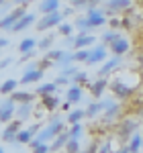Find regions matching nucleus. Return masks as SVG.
Masks as SVG:
<instances>
[{"label":"nucleus","instance_id":"obj_10","mask_svg":"<svg viewBox=\"0 0 143 153\" xmlns=\"http://www.w3.org/2000/svg\"><path fill=\"white\" fill-rule=\"evenodd\" d=\"M16 88H19V80L16 78H8V80H4V82L0 84V94L10 96Z\"/></svg>","mask_w":143,"mask_h":153},{"label":"nucleus","instance_id":"obj_16","mask_svg":"<svg viewBox=\"0 0 143 153\" xmlns=\"http://www.w3.org/2000/svg\"><path fill=\"white\" fill-rule=\"evenodd\" d=\"M31 139H33V133H31L29 129H21L19 133H16V139H14V141H16V143H23V145H29Z\"/></svg>","mask_w":143,"mask_h":153},{"label":"nucleus","instance_id":"obj_36","mask_svg":"<svg viewBox=\"0 0 143 153\" xmlns=\"http://www.w3.org/2000/svg\"><path fill=\"white\" fill-rule=\"evenodd\" d=\"M74 80H76V82H86V74H78V71H76V74H74Z\"/></svg>","mask_w":143,"mask_h":153},{"label":"nucleus","instance_id":"obj_33","mask_svg":"<svg viewBox=\"0 0 143 153\" xmlns=\"http://www.w3.org/2000/svg\"><path fill=\"white\" fill-rule=\"evenodd\" d=\"M100 92H102V82H98L92 86V94L94 96H100Z\"/></svg>","mask_w":143,"mask_h":153},{"label":"nucleus","instance_id":"obj_4","mask_svg":"<svg viewBox=\"0 0 143 153\" xmlns=\"http://www.w3.org/2000/svg\"><path fill=\"white\" fill-rule=\"evenodd\" d=\"M14 102H12L10 98H6V100H2L0 102V125H6V123H10L12 118H14Z\"/></svg>","mask_w":143,"mask_h":153},{"label":"nucleus","instance_id":"obj_28","mask_svg":"<svg viewBox=\"0 0 143 153\" xmlns=\"http://www.w3.org/2000/svg\"><path fill=\"white\" fill-rule=\"evenodd\" d=\"M125 4H127L125 0H112V2L108 4V8H110V10H119V8H123Z\"/></svg>","mask_w":143,"mask_h":153},{"label":"nucleus","instance_id":"obj_15","mask_svg":"<svg viewBox=\"0 0 143 153\" xmlns=\"http://www.w3.org/2000/svg\"><path fill=\"white\" fill-rule=\"evenodd\" d=\"M55 90H57V84H55V82H49V84H41V86L37 88V94H39V96L55 94Z\"/></svg>","mask_w":143,"mask_h":153},{"label":"nucleus","instance_id":"obj_5","mask_svg":"<svg viewBox=\"0 0 143 153\" xmlns=\"http://www.w3.org/2000/svg\"><path fill=\"white\" fill-rule=\"evenodd\" d=\"M25 12H27V10H25V6H16V8H14L10 14H6V16H4V19L0 21V29H2V31H10L12 25L16 23V21H19L21 16H23Z\"/></svg>","mask_w":143,"mask_h":153},{"label":"nucleus","instance_id":"obj_29","mask_svg":"<svg viewBox=\"0 0 143 153\" xmlns=\"http://www.w3.org/2000/svg\"><path fill=\"white\" fill-rule=\"evenodd\" d=\"M80 133H82V127H80V125L76 123V125L72 127V131H70V133H68V135H70L72 139H78V135H80Z\"/></svg>","mask_w":143,"mask_h":153},{"label":"nucleus","instance_id":"obj_2","mask_svg":"<svg viewBox=\"0 0 143 153\" xmlns=\"http://www.w3.org/2000/svg\"><path fill=\"white\" fill-rule=\"evenodd\" d=\"M63 21V14H61L60 10H55V12H47L41 21H37L35 25V29L37 31H47V29H51V27H57V25Z\"/></svg>","mask_w":143,"mask_h":153},{"label":"nucleus","instance_id":"obj_26","mask_svg":"<svg viewBox=\"0 0 143 153\" xmlns=\"http://www.w3.org/2000/svg\"><path fill=\"white\" fill-rule=\"evenodd\" d=\"M112 49H115V53H123V51L127 49V43L121 41V39H115V41H112Z\"/></svg>","mask_w":143,"mask_h":153},{"label":"nucleus","instance_id":"obj_6","mask_svg":"<svg viewBox=\"0 0 143 153\" xmlns=\"http://www.w3.org/2000/svg\"><path fill=\"white\" fill-rule=\"evenodd\" d=\"M21 129H23V120H19V118L14 120V118H12L10 123H6V129L2 131V139L12 143L14 139H16V133H19Z\"/></svg>","mask_w":143,"mask_h":153},{"label":"nucleus","instance_id":"obj_25","mask_svg":"<svg viewBox=\"0 0 143 153\" xmlns=\"http://www.w3.org/2000/svg\"><path fill=\"white\" fill-rule=\"evenodd\" d=\"M88 55H90V53H88L86 49H78L72 57H74V61H86V59H88Z\"/></svg>","mask_w":143,"mask_h":153},{"label":"nucleus","instance_id":"obj_24","mask_svg":"<svg viewBox=\"0 0 143 153\" xmlns=\"http://www.w3.org/2000/svg\"><path fill=\"white\" fill-rule=\"evenodd\" d=\"M63 55H66V51H51V49H47V51H45V57H47L49 61H55V63H57Z\"/></svg>","mask_w":143,"mask_h":153},{"label":"nucleus","instance_id":"obj_43","mask_svg":"<svg viewBox=\"0 0 143 153\" xmlns=\"http://www.w3.org/2000/svg\"><path fill=\"white\" fill-rule=\"evenodd\" d=\"M0 153H4V149H2V147H0Z\"/></svg>","mask_w":143,"mask_h":153},{"label":"nucleus","instance_id":"obj_35","mask_svg":"<svg viewBox=\"0 0 143 153\" xmlns=\"http://www.w3.org/2000/svg\"><path fill=\"white\" fill-rule=\"evenodd\" d=\"M76 68H63V70H61V74H63V76H68V78H70V76H74V74H76Z\"/></svg>","mask_w":143,"mask_h":153},{"label":"nucleus","instance_id":"obj_8","mask_svg":"<svg viewBox=\"0 0 143 153\" xmlns=\"http://www.w3.org/2000/svg\"><path fill=\"white\" fill-rule=\"evenodd\" d=\"M33 98H35V94H31V92H23V90H14V92L10 94V100H12V102H16V104H31Z\"/></svg>","mask_w":143,"mask_h":153},{"label":"nucleus","instance_id":"obj_7","mask_svg":"<svg viewBox=\"0 0 143 153\" xmlns=\"http://www.w3.org/2000/svg\"><path fill=\"white\" fill-rule=\"evenodd\" d=\"M33 23H37V16H35V12H25L23 16L16 21V23L12 25V29L10 31H14V33H21V31H25V29H29Z\"/></svg>","mask_w":143,"mask_h":153},{"label":"nucleus","instance_id":"obj_27","mask_svg":"<svg viewBox=\"0 0 143 153\" xmlns=\"http://www.w3.org/2000/svg\"><path fill=\"white\" fill-rule=\"evenodd\" d=\"M57 27H60V33H61V35H68V37L72 35V25H68V23H60Z\"/></svg>","mask_w":143,"mask_h":153},{"label":"nucleus","instance_id":"obj_17","mask_svg":"<svg viewBox=\"0 0 143 153\" xmlns=\"http://www.w3.org/2000/svg\"><path fill=\"white\" fill-rule=\"evenodd\" d=\"M31 108H33V104H19V108L14 110V114H16L19 120H25V118L31 114Z\"/></svg>","mask_w":143,"mask_h":153},{"label":"nucleus","instance_id":"obj_13","mask_svg":"<svg viewBox=\"0 0 143 153\" xmlns=\"http://www.w3.org/2000/svg\"><path fill=\"white\" fill-rule=\"evenodd\" d=\"M86 21H88V27H100V25L104 23L102 14H100L98 10H90V12H88V16H86Z\"/></svg>","mask_w":143,"mask_h":153},{"label":"nucleus","instance_id":"obj_37","mask_svg":"<svg viewBox=\"0 0 143 153\" xmlns=\"http://www.w3.org/2000/svg\"><path fill=\"white\" fill-rule=\"evenodd\" d=\"M10 63H12V59H10V57L2 59V61H0V70H4V68H8V65H10Z\"/></svg>","mask_w":143,"mask_h":153},{"label":"nucleus","instance_id":"obj_21","mask_svg":"<svg viewBox=\"0 0 143 153\" xmlns=\"http://www.w3.org/2000/svg\"><path fill=\"white\" fill-rule=\"evenodd\" d=\"M102 59H104V49L98 47L94 53H90V55H88V59H86V61H88V63H96V61H102Z\"/></svg>","mask_w":143,"mask_h":153},{"label":"nucleus","instance_id":"obj_20","mask_svg":"<svg viewBox=\"0 0 143 153\" xmlns=\"http://www.w3.org/2000/svg\"><path fill=\"white\" fill-rule=\"evenodd\" d=\"M53 39H55L53 35H45L41 41H37V47L43 49V51H47V49H51V45H53Z\"/></svg>","mask_w":143,"mask_h":153},{"label":"nucleus","instance_id":"obj_22","mask_svg":"<svg viewBox=\"0 0 143 153\" xmlns=\"http://www.w3.org/2000/svg\"><path fill=\"white\" fill-rule=\"evenodd\" d=\"M63 153H78V139H68L63 145Z\"/></svg>","mask_w":143,"mask_h":153},{"label":"nucleus","instance_id":"obj_30","mask_svg":"<svg viewBox=\"0 0 143 153\" xmlns=\"http://www.w3.org/2000/svg\"><path fill=\"white\" fill-rule=\"evenodd\" d=\"M33 153H49V145L47 143H41V145H37L33 149Z\"/></svg>","mask_w":143,"mask_h":153},{"label":"nucleus","instance_id":"obj_12","mask_svg":"<svg viewBox=\"0 0 143 153\" xmlns=\"http://www.w3.org/2000/svg\"><path fill=\"white\" fill-rule=\"evenodd\" d=\"M37 47V39H33V37H27V39H23L21 43H19V53H31V51H35Z\"/></svg>","mask_w":143,"mask_h":153},{"label":"nucleus","instance_id":"obj_18","mask_svg":"<svg viewBox=\"0 0 143 153\" xmlns=\"http://www.w3.org/2000/svg\"><path fill=\"white\" fill-rule=\"evenodd\" d=\"M92 41H94V37H90V35H80V37H76V39H74V45H76L78 49H84L86 45H90Z\"/></svg>","mask_w":143,"mask_h":153},{"label":"nucleus","instance_id":"obj_41","mask_svg":"<svg viewBox=\"0 0 143 153\" xmlns=\"http://www.w3.org/2000/svg\"><path fill=\"white\" fill-rule=\"evenodd\" d=\"M12 2H14V4H19V6H21V4H25V2H29V0H12Z\"/></svg>","mask_w":143,"mask_h":153},{"label":"nucleus","instance_id":"obj_9","mask_svg":"<svg viewBox=\"0 0 143 153\" xmlns=\"http://www.w3.org/2000/svg\"><path fill=\"white\" fill-rule=\"evenodd\" d=\"M68 139H70V135L61 131L60 135L55 137V141H53V143H51V145H49V153H55V151H63V145H66V141H68Z\"/></svg>","mask_w":143,"mask_h":153},{"label":"nucleus","instance_id":"obj_1","mask_svg":"<svg viewBox=\"0 0 143 153\" xmlns=\"http://www.w3.org/2000/svg\"><path fill=\"white\" fill-rule=\"evenodd\" d=\"M61 131H63V120H60V118H53V120L49 123V127L41 129L39 133H37L35 139H31V141H29L31 149H35L37 145H41V143H47V141H51V139H55Z\"/></svg>","mask_w":143,"mask_h":153},{"label":"nucleus","instance_id":"obj_11","mask_svg":"<svg viewBox=\"0 0 143 153\" xmlns=\"http://www.w3.org/2000/svg\"><path fill=\"white\" fill-rule=\"evenodd\" d=\"M66 100L72 102V104L80 102V100H82V88H80L78 84H76V86H72V88H68V92H66Z\"/></svg>","mask_w":143,"mask_h":153},{"label":"nucleus","instance_id":"obj_40","mask_svg":"<svg viewBox=\"0 0 143 153\" xmlns=\"http://www.w3.org/2000/svg\"><path fill=\"white\" fill-rule=\"evenodd\" d=\"M6 45H8V39H0V49L6 47Z\"/></svg>","mask_w":143,"mask_h":153},{"label":"nucleus","instance_id":"obj_42","mask_svg":"<svg viewBox=\"0 0 143 153\" xmlns=\"http://www.w3.org/2000/svg\"><path fill=\"white\" fill-rule=\"evenodd\" d=\"M2 4H4V0H0V6H2Z\"/></svg>","mask_w":143,"mask_h":153},{"label":"nucleus","instance_id":"obj_14","mask_svg":"<svg viewBox=\"0 0 143 153\" xmlns=\"http://www.w3.org/2000/svg\"><path fill=\"white\" fill-rule=\"evenodd\" d=\"M57 6H60V0H43L39 4V10L43 12V14H47V12H55Z\"/></svg>","mask_w":143,"mask_h":153},{"label":"nucleus","instance_id":"obj_3","mask_svg":"<svg viewBox=\"0 0 143 153\" xmlns=\"http://www.w3.org/2000/svg\"><path fill=\"white\" fill-rule=\"evenodd\" d=\"M43 80V70H39L37 63H31L27 70H25L23 78L19 80V84H35V82H41Z\"/></svg>","mask_w":143,"mask_h":153},{"label":"nucleus","instance_id":"obj_39","mask_svg":"<svg viewBox=\"0 0 143 153\" xmlns=\"http://www.w3.org/2000/svg\"><path fill=\"white\" fill-rule=\"evenodd\" d=\"M112 65H115V63H108V65H104V70L100 71V74H108V70H110V68H112Z\"/></svg>","mask_w":143,"mask_h":153},{"label":"nucleus","instance_id":"obj_19","mask_svg":"<svg viewBox=\"0 0 143 153\" xmlns=\"http://www.w3.org/2000/svg\"><path fill=\"white\" fill-rule=\"evenodd\" d=\"M57 104H60V100H57L53 94L43 96V106H45L47 110H55V108H57Z\"/></svg>","mask_w":143,"mask_h":153},{"label":"nucleus","instance_id":"obj_23","mask_svg":"<svg viewBox=\"0 0 143 153\" xmlns=\"http://www.w3.org/2000/svg\"><path fill=\"white\" fill-rule=\"evenodd\" d=\"M84 118V110H72L70 114H68V123L70 125H76V123H80Z\"/></svg>","mask_w":143,"mask_h":153},{"label":"nucleus","instance_id":"obj_31","mask_svg":"<svg viewBox=\"0 0 143 153\" xmlns=\"http://www.w3.org/2000/svg\"><path fill=\"white\" fill-rule=\"evenodd\" d=\"M76 27H78L80 31H86V29H90V27H88V21H86V19H78V21H76Z\"/></svg>","mask_w":143,"mask_h":153},{"label":"nucleus","instance_id":"obj_32","mask_svg":"<svg viewBox=\"0 0 143 153\" xmlns=\"http://www.w3.org/2000/svg\"><path fill=\"white\" fill-rule=\"evenodd\" d=\"M74 6H86V4H94L96 0H72Z\"/></svg>","mask_w":143,"mask_h":153},{"label":"nucleus","instance_id":"obj_38","mask_svg":"<svg viewBox=\"0 0 143 153\" xmlns=\"http://www.w3.org/2000/svg\"><path fill=\"white\" fill-rule=\"evenodd\" d=\"M70 104H72V102H68V100H66V102L61 104V110H63V112H68V110H70Z\"/></svg>","mask_w":143,"mask_h":153},{"label":"nucleus","instance_id":"obj_34","mask_svg":"<svg viewBox=\"0 0 143 153\" xmlns=\"http://www.w3.org/2000/svg\"><path fill=\"white\" fill-rule=\"evenodd\" d=\"M55 84H57V86H63V84H70V78H68V76H63V74H61L60 78H57V80H55Z\"/></svg>","mask_w":143,"mask_h":153}]
</instances>
